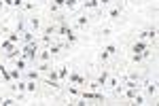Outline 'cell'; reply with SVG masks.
<instances>
[{
  "label": "cell",
  "mask_w": 159,
  "mask_h": 106,
  "mask_svg": "<svg viewBox=\"0 0 159 106\" xmlns=\"http://www.w3.org/2000/svg\"><path fill=\"white\" fill-rule=\"evenodd\" d=\"M15 68H17V70H21V72H25V70H28V59H25L24 55H19V59L15 62Z\"/></svg>",
  "instance_id": "4fadbf2b"
},
{
  "label": "cell",
  "mask_w": 159,
  "mask_h": 106,
  "mask_svg": "<svg viewBox=\"0 0 159 106\" xmlns=\"http://www.w3.org/2000/svg\"><path fill=\"white\" fill-rule=\"evenodd\" d=\"M36 59H38V62H51V51L47 47H45V49H38Z\"/></svg>",
  "instance_id": "ba28073f"
},
{
  "label": "cell",
  "mask_w": 159,
  "mask_h": 106,
  "mask_svg": "<svg viewBox=\"0 0 159 106\" xmlns=\"http://www.w3.org/2000/svg\"><path fill=\"white\" fill-rule=\"evenodd\" d=\"M76 4H79L76 0H66V4H64V9H66V11H74V9H76Z\"/></svg>",
  "instance_id": "d6986e66"
},
{
  "label": "cell",
  "mask_w": 159,
  "mask_h": 106,
  "mask_svg": "<svg viewBox=\"0 0 159 106\" xmlns=\"http://www.w3.org/2000/svg\"><path fill=\"white\" fill-rule=\"evenodd\" d=\"M87 24H89V17L83 13V15H79V17H76V21H74V28H72V30H83V28H87Z\"/></svg>",
  "instance_id": "52a82bcc"
},
{
  "label": "cell",
  "mask_w": 159,
  "mask_h": 106,
  "mask_svg": "<svg viewBox=\"0 0 159 106\" xmlns=\"http://www.w3.org/2000/svg\"><path fill=\"white\" fill-rule=\"evenodd\" d=\"M21 7H24V11H34V2L32 0H25Z\"/></svg>",
  "instance_id": "d4e9b609"
},
{
  "label": "cell",
  "mask_w": 159,
  "mask_h": 106,
  "mask_svg": "<svg viewBox=\"0 0 159 106\" xmlns=\"http://www.w3.org/2000/svg\"><path fill=\"white\" fill-rule=\"evenodd\" d=\"M68 85H79V87H81V85H85V79H83V74H81V72L76 70V68H74V70L70 72V79H68Z\"/></svg>",
  "instance_id": "277c9868"
},
{
  "label": "cell",
  "mask_w": 159,
  "mask_h": 106,
  "mask_svg": "<svg viewBox=\"0 0 159 106\" xmlns=\"http://www.w3.org/2000/svg\"><path fill=\"white\" fill-rule=\"evenodd\" d=\"M147 95L151 100L157 98V83H147Z\"/></svg>",
  "instance_id": "8fae6325"
},
{
  "label": "cell",
  "mask_w": 159,
  "mask_h": 106,
  "mask_svg": "<svg viewBox=\"0 0 159 106\" xmlns=\"http://www.w3.org/2000/svg\"><path fill=\"white\" fill-rule=\"evenodd\" d=\"M132 102H134V104H147V98H144V95L138 91V94H136V98L132 100Z\"/></svg>",
  "instance_id": "ffe728a7"
},
{
  "label": "cell",
  "mask_w": 159,
  "mask_h": 106,
  "mask_svg": "<svg viewBox=\"0 0 159 106\" xmlns=\"http://www.w3.org/2000/svg\"><path fill=\"white\" fill-rule=\"evenodd\" d=\"M89 87H91V91H98V89H100V85H98L96 81H93V83H89Z\"/></svg>",
  "instance_id": "83f0119b"
},
{
  "label": "cell",
  "mask_w": 159,
  "mask_h": 106,
  "mask_svg": "<svg viewBox=\"0 0 159 106\" xmlns=\"http://www.w3.org/2000/svg\"><path fill=\"white\" fill-rule=\"evenodd\" d=\"M98 58H100V62H102V64H106V62H108V59H110V55H108V53H106V51H104V49H102V51H100V53H98Z\"/></svg>",
  "instance_id": "7402d4cb"
},
{
  "label": "cell",
  "mask_w": 159,
  "mask_h": 106,
  "mask_svg": "<svg viewBox=\"0 0 159 106\" xmlns=\"http://www.w3.org/2000/svg\"><path fill=\"white\" fill-rule=\"evenodd\" d=\"M4 7H7V4H4V0H0V11H2Z\"/></svg>",
  "instance_id": "f546056e"
},
{
  "label": "cell",
  "mask_w": 159,
  "mask_h": 106,
  "mask_svg": "<svg viewBox=\"0 0 159 106\" xmlns=\"http://www.w3.org/2000/svg\"><path fill=\"white\" fill-rule=\"evenodd\" d=\"M66 76H68V64L60 66V70H57V79H60V83L66 81Z\"/></svg>",
  "instance_id": "2e32d148"
},
{
  "label": "cell",
  "mask_w": 159,
  "mask_h": 106,
  "mask_svg": "<svg viewBox=\"0 0 159 106\" xmlns=\"http://www.w3.org/2000/svg\"><path fill=\"white\" fill-rule=\"evenodd\" d=\"M66 98L70 100V104H72L74 100H79V98H81V89H79V85H68V89H66Z\"/></svg>",
  "instance_id": "3957f363"
},
{
  "label": "cell",
  "mask_w": 159,
  "mask_h": 106,
  "mask_svg": "<svg viewBox=\"0 0 159 106\" xmlns=\"http://www.w3.org/2000/svg\"><path fill=\"white\" fill-rule=\"evenodd\" d=\"M140 40H148L151 45H155V40H157V30L155 28H148V30H142L140 34H138Z\"/></svg>",
  "instance_id": "6da1fadb"
},
{
  "label": "cell",
  "mask_w": 159,
  "mask_h": 106,
  "mask_svg": "<svg viewBox=\"0 0 159 106\" xmlns=\"http://www.w3.org/2000/svg\"><path fill=\"white\" fill-rule=\"evenodd\" d=\"M108 76H110L108 68H104V70L100 72V76H98V79H96V83H98L100 87H104V85H106V81H108Z\"/></svg>",
  "instance_id": "30bf717a"
},
{
  "label": "cell",
  "mask_w": 159,
  "mask_h": 106,
  "mask_svg": "<svg viewBox=\"0 0 159 106\" xmlns=\"http://www.w3.org/2000/svg\"><path fill=\"white\" fill-rule=\"evenodd\" d=\"M0 104H4V106H11V104H17V100L9 95V98H2V102H0Z\"/></svg>",
  "instance_id": "cb8c5ba5"
},
{
  "label": "cell",
  "mask_w": 159,
  "mask_h": 106,
  "mask_svg": "<svg viewBox=\"0 0 159 106\" xmlns=\"http://www.w3.org/2000/svg\"><path fill=\"white\" fill-rule=\"evenodd\" d=\"M121 11H123V7H121V2H119V4H115V7H110L108 11H106L104 15H102V17H106V19H117V17L121 15Z\"/></svg>",
  "instance_id": "5b68a950"
},
{
  "label": "cell",
  "mask_w": 159,
  "mask_h": 106,
  "mask_svg": "<svg viewBox=\"0 0 159 106\" xmlns=\"http://www.w3.org/2000/svg\"><path fill=\"white\" fill-rule=\"evenodd\" d=\"M19 79H21V70L13 68V70H11V81H19Z\"/></svg>",
  "instance_id": "603a6c76"
},
{
  "label": "cell",
  "mask_w": 159,
  "mask_h": 106,
  "mask_svg": "<svg viewBox=\"0 0 159 106\" xmlns=\"http://www.w3.org/2000/svg\"><path fill=\"white\" fill-rule=\"evenodd\" d=\"M76 2H85V0H76Z\"/></svg>",
  "instance_id": "1f68e13d"
},
{
  "label": "cell",
  "mask_w": 159,
  "mask_h": 106,
  "mask_svg": "<svg viewBox=\"0 0 159 106\" xmlns=\"http://www.w3.org/2000/svg\"><path fill=\"white\" fill-rule=\"evenodd\" d=\"M102 49H104V51L108 53L110 58H115V55L119 53V47H117V45H106V47H102Z\"/></svg>",
  "instance_id": "e0dca14e"
},
{
  "label": "cell",
  "mask_w": 159,
  "mask_h": 106,
  "mask_svg": "<svg viewBox=\"0 0 159 106\" xmlns=\"http://www.w3.org/2000/svg\"><path fill=\"white\" fill-rule=\"evenodd\" d=\"M132 62L134 64H140L142 62V53H132Z\"/></svg>",
  "instance_id": "4316f807"
},
{
  "label": "cell",
  "mask_w": 159,
  "mask_h": 106,
  "mask_svg": "<svg viewBox=\"0 0 159 106\" xmlns=\"http://www.w3.org/2000/svg\"><path fill=\"white\" fill-rule=\"evenodd\" d=\"M34 68H36L40 74H45V72L49 70V68H53V66H51L49 62H36V64H34Z\"/></svg>",
  "instance_id": "7c38bea8"
},
{
  "label": "cell",
  "mask_w": 159,
  "mask_h": 106,
  "mask_svg": "<svg viewBox=\"0 0 159 106\" xmlns=\"http://www.w3.org/2000/svg\"><path fill=\"white\" fill-rule=\"evenodd\" d=\"M100 2V7H106V4H110V0H98Z\"/></svg>",
  "instance_id": "f1b7e54d"
},
{
  "label": "cell",
  "mask_w": 159,
  "mask_h": 106,
  "mask_svg": "<svg viewBox=\"0 0 159 106\" xmlns=\"http://www.w3.org/2000/svg\"><path fill=\"white\" fill-rule=\"evenodd\" d=\"M28 28L36 34L38 30H40V17L38 15H32V17H28Z\"/></svg>",
  "instance_id": "8992f818"
},
{
  "label": "cell",
  "mask_w": 159,
  "mask_h": 106,
  "mask_svg": "<svg viewBox=\"0 0 159 106\" xmlns=\"http://www.w3.org/2000/svg\"><path fill=\"white\" fill-rule=\"evenodd\" d=\"M25 79L28 81H40V72L34 68V70H25Z\"/></svg>",
  "instance_id": "9a60e30c"
},
{
  "label": "cell",
  "mask_w": 159,
  "mask_h": 106,
  "mask_svg": "<svg viewBox=\"0 0 159 106\" xmlns=\"http://www.w3.org/2000/svg\"><path fill=\"white\" fill-rule=\"evenodd\" d=\"M112 32H115L112 28H102V30H100L98 34H102V36H110V34H112Z\"/></svg>",
  "instance_id": "484cf974"
},
{
  "label": "cell",
  "mask_w": 159,
  "mask_h": 106,
  "mask_svg": "<svg viewBox=\"0 0 159 106\" xmlns=\"http://www.w3.org/2000/svg\"><path fill=\"white\" fill-rule=\"evenodd\" d=\"M83 7H85V11H96V9H100V2L98 0H85Z\"/></svg>",
  "instance_id": "5bb4252c"
},
{
  "label": "cell",
  "mask_w": 159,
  "mask_h": 106,
  "mask_svg": "<svg viewBox=\"0 0 159 106\" xmlns=\"http://www.w3.org/2000/svg\"><path fill=\"white\" fill-rule=\"evenodd\" d=\"M117 85H119V79H117V76H108V81H106V87H112V89H115Z\"/></svg>",
  "instance_id": "44dd1931"
},
{
  "label": "cell",
  "mask_w": 159,
  "mask_h": 106,
  "mask_svg": "<svg viewBox=\"0 0 159 106\" xmlns=\"http://www.w3.org/2000/svg\"><path fill=\"white\" fill-rule=\"evenodd\" d=\"M34 2H45V0H34Z\"/></svg>",
  "instance_id": "4dcf8cb0"
},
{
  "label": "cell",
  "mask_w": 159,
  "mask_h": 106,
  "mask_svg": "<svg viewBox=\"0 0 159 106\" xmlns=\"http://www.w3.org/2000/svg\"><path fill=\"white\" fill-rule=\"evenodd\" d=\"M34 40V32L32 30H21V45H28Z\"/></svg>",
  "instance_id": "9c48e42d"
},
{
  "label": "cell",
  "mask_w": 159,
  "mask_h": 106,
  "mask_svg": "<svg viewBox=\"0 0 159 106\" xmlns=\"http://www.w3.org/2000/svg\"><path fill=\"white\" fill-rule=\"evenodd\" d=\"M147 47H155V45H151L148 40H140V38H138L136 43H132V45H129V51H132V53H142Z\"/></svg>",
  "instance_id": "7a4b0ae2"
},
{
  "label": "cell",
  "mask_w": 159,
  "mask_h": 106,
  "mask_svg": "<svg viewBox=\"0 0 159 106\" xmlns=\"http://www.w3.org/2000/svg\"><path fill=\"white\" fill-rule=\"evenodd\" d=\"M36 83L38 81H25V94H34L36 91Z\"/></svg>",
  "instance_id": "ac0fdd59"
}]
</instances>
